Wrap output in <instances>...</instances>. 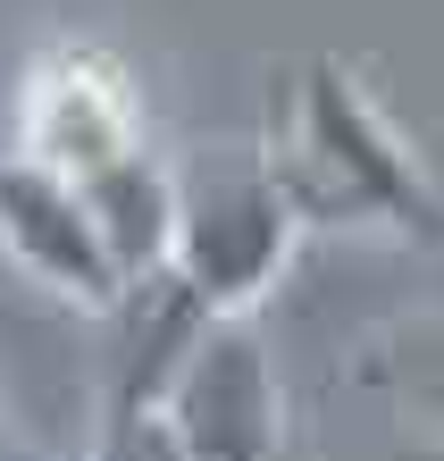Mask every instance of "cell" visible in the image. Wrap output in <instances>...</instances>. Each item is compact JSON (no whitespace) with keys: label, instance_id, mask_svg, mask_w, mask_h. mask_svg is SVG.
Wrapping results in <instances>:
<instances>
[{"label":"cell","instance_id":"6da1fadb","mask_svg":"<svg viewBox=\"0 0 444 461\" xmlns=\"http://www.w3.org/2000/svg\"><path fill=\"white\" fill-rule=\"evenodd\" d=\"M268 168L294 194L302 227H352V235H394V243H420V252H444L436 168L344 59H311L294 76Z\"/></svg>","mask_w":444,"mask_h":461},{"label":"cell","instance_id":"7a4b0ae2","mask_svg":"<svg viewBox=\"0 0 444 461\" xmlns=\"http://www.w3.org/2000/svg\"><path fill=\"white\" fill-rule=\"evenodd\" d=\"M302 227L294 194L276 185L268 151L202 159L177 168V243H168V277L202 311H260V294L285 277Z\"/></svg>","mask_w":444,"mask_h":461},{"label":"cell","instance_id":"3957f363","mask_svg":"<svg viewBox=\"0 0 444 461\" xmlns=\"http://www.w3.org/2000/svg\"><path fill=\"white\" fill-rule=\"evenodd\" d=\"M151 411L177 461H285V377L252 311L202 319V336L185 344Z\"/></svg>","mask_w":444,"mask_h":461},{"label":"cell","instance_id":"277c9868","mask_svg":"<svg viewBox=\"0 0 444 461\" xmlns=\"http://www.w3.org/2000/svg\"><path fill=\"white\" fill-rule=\"evenodd\" d=\"M134 151H151V118L126 59H109L101 42H50L17 93V159H42L85 185Z\"/></svg>","mask_w":444,"mask_h":461},{"label":"cell","instance_id":"5b68a950","mask_svg":"<svg viewBox=\"0 0 444 461\" xmlns=\"http://www.w3.org/2000/svg\"><path fill=\"white\" fill-rule=\"evenodd\" d=\"M0 260L68 311L109 319L134 294V277L118 268V252H109V235L93 219V202L76 194V176L42 168V159H17V151L0 159Z\"/></svg>","mask_w":444,"mask_h":461},{"label":"cell","instance_id":"8992f818","mask_svg":"<svg viewBox=\"0 0 444 461\" xmlns=\"http://www.w3.org/2000/svg\"><path fill=\"white\" fill-rule=\"evenodd\" d=\"M369 386L403 411V428H420L428 445H444V311L394 328L369 352Z\"/></svg>","mask_w":444,"mask_h":461},{"label":"cell","instance_id":"52a82bcc","mask_svg":"<svg viewBox=\"0 0 444 461\" xmlns=\"http://www.w3.org/2000/svg\"><path fill=\"white\" fill-rule=\"evenodd\" d=\"M0 461H9V428H0Z\"/></svg>","mask_w":444,"mask_h":461}]
</instances>
